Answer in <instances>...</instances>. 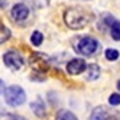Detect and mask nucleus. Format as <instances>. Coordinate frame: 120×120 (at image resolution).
<instances>
[{
  "label": "nucleus",
  "instance_id": "nucleus-2",
  "mask_svg": "<svg viewBox=\"0 0 120 120\" xmlns=\"http://www.w3.org/2000/svg\"><path fill=\"white\" fill-rule=\"evenodd\" d=\"M99 48V43L98 40L91 35H83V37H79L75 38L74 42V50L82 56H91L98 51Z\"/></svg>",
  "mask_w": 120,
  "mask_h": 120
},
{
  "label": "nucleus",
  "instance_id": "nucleus-20",
  "mask_svg": "<svg viewBox=\"0 0 120 120\" xmlns=\"http://www.w3.org/2000/svg\"><path fill=\"white\" fill-rule=\"evenodd\" d=\"M111 120H120V114H117V115H112Z\"/></svg>",
  "mask_w": 120,
  "mask_h": 120
},
{
  "label": "nucleus",
  "instance_id": "nucleus-21",
  "mask_svg": "<svg viewBox=\"0 0 120 120\" xmlns=\"http://www.w3.org/2000/svg\"><path fill=\"white\" fill-rule=\"evenodd\" d=\"M7 5V0H0V8H3Z\"/></svg>",
  "mask_w": 120,
  "mask_h": 120
},
{
  "label": "nucleus",
  "instance_id": "nucleus-11",
  "mask_svg": "<svg viewBox=\"0 0 120 120\" xmlns=\"http://www.w3.org/2000/svg\"><path fill=\"white\" fill-rule=\"evenodd\" d=\"M101 75V67L98 64H88L86 67V80H98Z\"/></svg>",
  "mask_w": 120,
  "mask_h": 120
},
{
  "label": "nucleus",
  "instance_id": "nucleus-6",
  "mask_svg": "<svg viewBox=\"0 0 120 120\" xmlns=\"http://www.w3.org/2000/svg\"><path fill=\"white\" fill-rule=\"evenodd\" d=\"M86 67H88V64L85 63V59H82V58H74V59H71L66 64V71L71 75H79V74H82V72H85Z\"/></svg>",
  "mask_w": 120,
  "mask_h": 120
},
{
  "label": "nucleus",
  "instance_id": "nucleus-19",
  "mask_svg": "<svg viewBox=\"0 0 120 120\" xmlns=\"http://www.w3.org/2000/svg\"><path fill=\"white\" fill-rule=\"evenodd\" d=\"M3 91H5V83H3V80L0 79V94H2Z\"/></svg>",
  "mask_w": 120,
  "mask_h": 120
},
{
  "label": "nucleus",
  "instance_id": "nucleus-7",
  "mask_svg": "<svg viewBox=\"0 0 120 120\" xmlns=\"http://www.w3.org/2000/svg\"><path fill=\"white\" fill-rule=\"evenodd\" d=\"M29 18V8L24 3H15L11 7V19L16 22H22Z\"/></svg>",
  "mask_w": 120,
  "mask_h": 120
},
{
  "label": "nucleus",
  "instance_id": "nucleus-15",
  "mask_svg": "<svg viewBox=\"0 0 120 120\" xmlns=\"http://www.w3.org/2000/svg\"><path fill=\"white\" fill-rule=\"evenodd\" d=\"M11 37V32L8 27H5L3 24H0V43H5L8 38Z\"/></svg>",
  "mask_w": 120,
  "mask_h": 120
},
{
  "label": "nucleus",
  "instance_id": "nucleus-22",
  "mask_svg": "<svg viewBox=\"0 0 120 120\" xmlns=\"http://www.w3.org/2000/svg\"><path fill=\"white\" fill-rule=\"evenodd\" d=\"M117 88H119V91H120V80L117 82Z\"/></svg>",
  "mask_w": 120,
  "mask_h": 120
},
{
  "label": "nucleus",
  "instance_id": "nucleus-3",
  "mask_svg": "<svg viewBox=\"0 0 120 120\" xmlns=\"http://www.w3.org/2000/svg\"><path fill=\"white\" fill-rule=\"evenodd\" d=\"M3 98H5V102L8 106L18 107V106L26 102V91L19 85H10V86L5 88V91H3Z\"/></svg>",
  "mask_w": 120,
  "mask_h": 120
},
{
  "label": "nucleus",
  "instance_id": "nucleus-10",
  "mask_svg": "<svg viewBox=\"0 0 120 120\" xmlns=\"http://www.w3.org/2000/svg\"><path fill=\"white\" fill-rule=\"evenodd\" d=\"M109 112L106 107H101V106H98V107H94L91 112V115L88 117V120H109Z\"/></svg>",
  "mask_w": 120,
  "mask_h": 120
},
{
  "label": "nucleus",
  "instance_id": "nucleus-9",
  "mask_svg": "<svg viewBox=\"0 0 120 120\" xmlns=\"http://www.w3.org/2000/svg\"><path fill=\"white\" fill-rule=\"evenodd\" d=\"M117 19H114V16H112L111 13H104V15H101V19H99V22H98V27L101 29V30H111L112 24L115 22Z\"/></svg>",
  "mask_w": 120,
  "mask_h": 120
},
{
  "label": "nucleus",
  "instance_id": "nucleus-4",
  "mask_svg": "<svg viewBox=\"0 0 120 120\" xmlns=\"http://www.w3.org/2000/svg\"><path fill=\"white\" fill-rule=\"evenodd\" d=\"M3 63L5 66L11 69V71H19L24 66V58L21 56V53H18L16 50H10L3 55Z\"/></svg>",
  "mask_w": 120,
  "mask_h": 120
},
{
  "label": "nucleus",
  "instance_id": "nucleus-1",
  "mask_svg": "<svg viewBox=\"0 0 120 120\" xmlns=\"http://www.w3.org/2000/svg\"><path fill=\"white\" fill-rule=\"evenodd\" d=\"M93 21V13L85 8H79V7H72L64 11V22L67 27L79 30V29L86 27Z\"/></svg>",
  "mask_w": 120,
  "mask_h": 120
},
{
  "label": "nucleus",
  "instance_id": "nucleus-16",
  "mask_svg": "<svg viewBox=\"0 0 120 120\" xmlns=\"http://www.w3.org/2000/svg\"><path fill=\"white\" fill-rule=\"evenodd\" d=\"M104 56H106L107 61H117L119 56H120V53L117 51V50H114V48H107L106 53H104Z\"/></svg>",
  "mask_w": 120,
  "mask_h": 120
},
{
  "label": "nucleus",
  "instance_id": "nucleus-17",
  "mask_svg": "<svg viewBox=\"0 0 120 120\" xmlns=\"http://www.w3.org/2000/svg\"><path fill=\"white\" fill-rule=\"evenodd\" d=\"M109 104L111 106H120V93H114L109 96Z\"/></svg>",
  "mask_w": 120,
  "mask_h": 120
},
{
  "label": "nucleus",
  "instance_id": "nucleus-8",
  "mask_svg": "<svg viewBox=\"0 0 120 120\" xmlns=\"http://www.w3.org/2000/svg\"><path fill=\"white\" fill-rule=\"evenodd\" d=\"M30 109H32V112L37 115L38 119H45L46 107H45V104H43L42 99H35V101H32V102H30Z\"/></svg>",
  "mask_w": 120,
  "mask_h": 120
},
{
  "label": "nucleus",
  "instance_id": "nucleus-12",
  "mask_svg": "<svg viewBox=\"0 0 120 120\" xmlns=\"http://www.w3.org/2000/svg\"><path fill=\"white\" fill-rule=\"evenodd\" d=\"M55 120H79L75 117V114H72L71 111H66V109H61V111L56 114Z\"/></svg>",
  "mask_w": 120,
  "mask_h": 120
},
{
  "label": "nucleus",
  "instance_id": "nucleus-18",
  "mask_svg": "<svg viewBox=\"0 0 120 120\" xmlns=\"http://www.w3.org/2000/svg\"><path fill=\"white\" fill-rule=\"evenodd\" d=\"M7 120H27V119H24V117H21V115H10Z\"/></svg>",
  "mask_w": 120,
  "mask_h": 120
},
{
  "label": "nucleus",
  "instance_id": "nucleus-14",
  "mask_svg": "<svg viewBox=\"0 0 120 120\" xmlns=\"http://www.w3.org/2000/svg\"><path fill=\"white\" fill-rule=\"evenodd\" d=\"M109 32H111V37L119 42L120 40V21H115V22L112 24V27H111Z\"/></svg>",
  "mask_w": 120,
  "mask_h": 120
},
{
  "label": "nucleus",
  "instance_id": "nucleus-5",
  "mask_svg": "<svg viewBox=\"0 0 120 120\" xmlns=\"http://www.w3.org/2000/svg\"><path fill=\"white\" fill-rule=\"evenodd\" d=\"M29 63L35 72H45L50 67V58L46 55H42V53H32Z\"/></svg>",
  "mask_w": 120,
  "mask_h": 120
},
{
  "label": "nucleus",
  "instance_id": "nucleus-13",
  "mask_svg": "<svg viewBox=\"0 0 120 120\" xmlns=\"http://www.w3.org/2000/svg\"><path fill=\"white\" fill-rule=\"evenodd\" d=\"M42 42H43V34H42L40 30H34L32 35H30V43L34 46H40Z\"/></svg>",
  "mask_w": 120,
  "mask_h": 120
}]
</instances>
